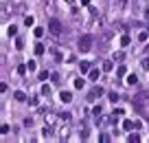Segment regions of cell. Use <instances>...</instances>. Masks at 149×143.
I'll return each instance as SVG.
<instances>
[{
	"mask_svg": "<svg viewBox=\"0 0 149 143\" xmlns=\"http://www.w3.org/2000/svg\"><path fill=\"white\" fill-rule=\"evenodd\" d=\"M0 132H2V134H7V132H9V126H7V123H2V128H0Z\"/></svg>",
	"mask_w": 149,
	"mask_h": 143,
	"instance_id": "d6a6232c",
	"label": "cell"
},
{
	"mask_svg": "<svg viewBox=\"0 0 149 143\" xmlns=\"http://www.w3.org/2000/svg\"><path fill=\"white\" fill-rule=\"evenodd\" d=\"M101 68H103V70H105V73H110V70L114 68V64H112V62H110V59H105L103 64H101Z\"/></svg>",
	"mask_w": 149,
	"mask_h": 143,
	"instance_id": "8fae6325",
	"label": "cell"
},
{
	"mask_svg": "<svg viewBox=\"0 0 149 143\" xmlns=\"http://www.w3.org/2000/svg\"><path fill=\"white\" fill-rule=\"evenodd\" d=\"M145 18H147V20H149V9H147V11H145Z\"/></svg>",
	"mask_w": 149,
	"mask_h": 143,
	"instance_id": "e575fe53",
	"label": "cell"
},
{
	"mask_svg": "<svg viewBox=\"0 0 149 143\" xmlns=\"http://www.w3.org/2000/svg\"><path fill=\"white\" fill-rule=\"evenodd\" d=\"M15 33H18V27H15V24H11L9 29H7V35H15Z\"/></svg>",
	"mask_w": 149,
	"mask_h": 143,
	"instance_id": "d6986e66",
	"label": "cell"
},
{
	"mask_svg": "<svg viewBox=\"0 0 149 143\" xmlns=\"http://www.w3.org/2000/svg\"><path fill=\"white\" fill-rule=\"evenodd\" d=\"M33 35H35V38H42V35H44V29H42V27H37V29L33 31Z\"/></svg>",
	"mask_w": 149,
	"mask_h": 143,
	"instance_id": "44dd1931",
	"label": "cell"
},
{
	"mask_svg": "<svg viewBox=\"0 0 149 143\" xmlns=\"http://www.w3.org/2000/svg\"><path fill=\"white\" fill-rule=\"evenodd\" d=\"M92 42H95V40H92V35H90V33H86V35H81V38H79L77 46H79V51H83V53H86V51H90V49H92Z\"/></svg>",
	"mask_w": 149,
	"mask_h": 143,
	"instance_id": "7a4b0ae2",
	"label": "cell"
},
{
	"mask_svg": "<svg viewBox=\"0 0 149 143\" xmlns=\"http://www.w3.org/2000/svg\"><path fill=\"white\" fill-rule=\"evenodd\" d=\"M64 2H72V0H64Z\"/></svg>",
	"mask_w": 149,
	"mask_h": 143,
	"instance_id": "8d00e7d4",
	"label": "cell"
},
{
	"mask_svg": "<svg viewBox=\"0 0 149 143\" xmlns=\"http://www.w3.org/2000/svg\"><path fill=\"white\" fill-rule=\"evenodd\" d=\"M127 141H129V143H138V141H143V139H140L138 132H132V134L127 137Z\"/></svg>",
	"mask_w": 149,
	"mask_h": 143,
	"instance_id": "9c48e42d",
	"label": "cell"
},
{
	"mask_svg": "<svg viewBox=\"0 0 149 143\" xmlns=\"http://www.w3.org/2000/svg\"><path fill=\"white\" fill-rule=\"evenodd\" d=\"M26 66H29V70H35V68H37V64H35V59H31V62H29Z\"/></svg>",
	"mask_w": 149,
	"mask_h": 143,
	"instance_id": "4dcf8cb0",
	"label": "cell"
},
{
	"mask_svg": "<svg viewBox=\"0 0 149 143\" xmlns=\"http://www.w3.org/2000/svg\"><path fill=\"white\" fill-rule=\"evenodd\" d=\"M59 121H64V123H66V121H70V114L68 112H61L59 114Z\"/></svg>",
	"mask_w": 149,
	"mask_h": 143,
	"instance_id": "484cf974",
	"label": "cell"
},
{
	"mask_svg": "<svg viewBox=\"0 0 149 143\" xmlns=\"http://www.w3.org/2000/svg\"><path fill=\"white\" fill-rule=\"evenodd\" d=\"M15 49H24V40H22V38L15 40Z\"/></svg>",
	"mask_w": 149,
	"mask_h": 143,
	"instance_id": "83f0119b",
	"label": "cell"
},
{
	"mask_svg": "<svg viewBox=\"0 0 149 143\" xmlns=\"http://www.w3.org/2000/svg\"><path fill=\"white\" fill-rule=\"evenodd\" d=\"M26 68H29V66H18V73H20V75H26Z\"/></svg>",
	"mask_w": 149,
	"mask_h": 143,
	"instance_id": "1f68e13d",
	"label": "cell"
},
{
	"mask_svg": "<svg viewBox=\"0 0 149 143\" xmlns=\"http://www.w3.org/2000/svg\"><path fill=\"white\" fill-rule=\"evenodd\" d=\"M37 77H40V82H46V79H48V70H40Z\"/></svg>",
	"mask_w": 149,
	"mask_h": 143,
	"instance_id": "ac0fdd59",
	"label": "cell"
},
{
	"mask_svg": "<svg viewBox=\"0 0 149 143\" xmlns=\"http://www.w3.org/2000/svg\"><path fill=\"white\" fill-rule=\"evenodd\" d=\"M99 141H101V143H110V141H112V137H110V134H101Z\"/></svg>",
	"mask_w": 149,
	"mask_h": 143,
	"instance_id": "cb8c5ba5",
	"label": "cell"
},
{
	"mask_svg": "<svg viewBox=\"0 0 149 143\" xmlns=\"http://www.w3.org/2000/svg\"><path fill=\"white\" fill-rule=\"evenodd\" d=\"M83 86H86V79H83V77L74 79V88H77V90H81V88H83Z\"/></svg>",
	"mask_w": 149,
	"mask_h": 143,
	"instance_id": "5bb4252c",
	"label": "cell"
},
{
	"mask_svg": "<svg viewBox=\"0 0 149 143\" xmlns=\"http://www.w3.org/2000/svg\"><path fill=\"white\" fill-rule=\"evenodd\" d=\"M129 44H132V38H129L127 33H123L121 35V46H129Z\"/></svg>",
	"mask_w": 149,
	"mask_h": 143,
	"instance_id": "ba28073f",
	"label": "cell"
},
{
	"mask_svg": "<svg viewBox=\"0 0 149 143\" xmlns=\"http://www.w3.org/2000/svg\"><path fill=\"white\" fill-rule=\"evenodd\" d=\"M123 130H127V132H132V130H134V121H123Z\"/></svg>",
	"mask_w": 149,
	"mask_h": 143,
	"instance_id": "2e32d148",
	"label": "cell"
},
{
	"mask_svg": "<svg viewBox=\"0 0 149 143\" xmlns=\"http://www.w3.org/2000/svg\"><path fill=\"white\" fill-rule=\"evenodd\" d=\"M134 108L138 110V112H143V114L149 112V95L147 93H140L138 97L134 99Z\"/></svg>",
	"mask_w": 149,
	"mask_h": 143,
	"instance_id": "6da1fadb",
	"label": "cell"
},
{
	"mask_svg": "<svg viewBox=\"0 0 149 143\" xmlns=\"http://www.w3.org/2000/svg\"><path fill=\"white\" fill-rule=\"evenodd\" d=\"M140 66H143L145 70H149V55H147V57L143 59V62H140Z\"/></svg>",
	"mask_w": 149,
	"mask_h": 143,
	"instance_id": "4316f807",
	"label": "cell"
},
{
	"mask_svg": "<svg viewBox=\"0 0 149 143\" xmlns=\"http://www.w3.org/2000/svg\"><path fill=\"white\" fill-rule=\"evenodd\" d=\"M48 31L55 35V38H57V35H61V31H64V29H61V22H59V20H55V18H53V20L48 22Z\"/></svg>",
	"mask_w": 149,
	"mask_h": 143,
	"instance_id": "3957f363",
	"label": "cell"
},
{
	"mask_svg": "<svg viewBox=\"0 0 149 143\" xmlns=\"http://www.w3.org/2000/svg\"><path fill=\"white\" fill-rule=\"evenodd\" d=\"M68 134H70L68 126H61V128L57 130V137H59V141H66V139H68Z\"/></svg>",
	"mask_w": 149,
	"mask_h": 143,
	"instance_id": "277c9868",
	"label": "cell"
},
{
	"mask_svg": "<svg viewBox=\"0 0 149 143\" xmlns=\"http://www.w3.org/2000/svg\"><path fill=\"white\" fill-rule=\"evenodd\" d=\"M127 84L129 86H136V84H138V77H136V75H127Z\"/></svg>",
	"mask_w": 149,
	"mask_h": 143,
	"instance_id": "e0dca14e",
	"label": "cell"
},
{
	"mask_svg": "<svg viewBox=\"0 0 149 143\" xmlns=\"http://www.w3.org/2000/svg\"><path fill=\"white\" fill-rule=\"evenodd\" d=\"M81 73H90V68H92V64H90V62H81Z\"/></svg>",
	"mask_w": 149,
	"mask_h": 143,
	"instance_id": "9a60e30c",
	"label": "cell"
},
{
	"mask_svg": "<svg viewBox=\"0 0 149 143\" xmlns=\"http://www.w3.org/2000/svg\"><path fill=\"white\" fill-rule=\"evenodd\" d=\"M101 112H103V108H101V106H95V108H92V114H95V117H99Z\"/></svg>",
	"mask_w": 149,
	"mask_h": 143,
	"instance_id": "603a6c76",
	"label": "cell"
},
{
	"mask_svg": "<svg viewBox=\"0 0 149 143\" xmlns=\"http://www.w3.org/2000/svg\"><path fill=\"white\" fill-rule=\"evenodd\" d=\"M13 99L15 101H26V95L22 93V90H18V93H13Z\"/></svg>",
	"mask_w": 149,
	"mask_h": 143,
	"instance_id": "4fadbf2b",
	"label": "cell"
},
{
	"mask_svg": "<svg viewBox=\"0 0 149 143\" xmlns=\"http://www.w3.org/2000/svg\"><path fill=\"white\" fill-rule=\"evenodd\" d=\"M101 95H103V88H101V86H97V88H92V93L88 95V99H90V101H92V99L101 97Z\"/></svg>",
	"mask_w": 149,
	"mask_h": 143,
	"instance_id": "5b68a950",
	"label": "cell"
},
{
	"mask_svg": "<svg viewBox=\"0 0 149 143\" xmlns=\"http://www.w3.org/2000/svg\"><path fill=\"white\" fill-rule=\"evenodd\" d=\"M108 97H110V101H112V104H116V101H119V93H110Z\"/></svg>",
	"mask_w": 149,
	"mask_h": 143,
	"instance_id": "ffe728a7",
	"label": "cell"
},
{
	"mask_svg": "<svg viewBox=\"0 0 149 143\" xmlns=\"http://www.w3.org/2000/svg\"><path fill=\"white\" fill-rule=\"evenodd\" d=\"M99 75H101V70H99V68H90V73H88V77L92 79V82H99Z\"/></svg>",
	"mask_w": 149,
	"mask_h": 143,
	"instance_id": "8992f818",
	"label": "cell"
},
{
	"mask_svg": "<svg viewBox=\"0 0 149 143\" xmlns=\"http://www.w3.org/2000/svg\"><path fill=\"white\" fill-rule=\"evenodd\" d=\"M44 53H46V46L37 42V44H35V55H44Z\"/></svg>",
	"mask_w": 149,
	"mask_h": 143,
	"instance_id": "7c38bea8",
	"label": "cell"
},
{
	"mask_svg": "<svg viewBox=\"0 0 149 143\" xmlns=\"http://www.w3.org/2000/svg\"><path fill=\"white\" fill-rule=\"evenodd\" d=\"M138 40H140V42H147V40H149V29H143V31H140V33H138Z\"/></svg>",
	"mask_w": 149,
	"mask_h": 143,
	"instance_id": "30bf717a",
	"label": "cell"
},
{
	"mask_svg": "<svg viewBox=\"0 0 149 143\" xmlns=\"http://www.w3.org/2000/svg\"><path fill=\"white\" fill-rule=\"evenodd\" d=\"M59 99H61V101H72V93H68V90H61V93H59Z\"/></svg>",
	"mask_w": 149,
	"mask_h": 143,
	"instance_id": "52a82bcc",
	"label": "cell"
},
{
	"mask_svg": "<svg viewBox=\"0 0 149 143\" xmlns=\"http://www.w3.org/2000/svg\"><path fill=\"white\" fill-rule=\"evenodd\" d=\"M24 24L26 27H33V15H26V18H24Z\"/></svg>",
	"mask_w": 149,
	"mask_h": 143,
	"instance_id": "f1b7e54d",
	"label": "cell"
},
{
	"mask_svg": "<svg viewBox=\"0 0 149 143\" xmlns=\"http://www.w3.org/2000/svg\"><path fill=\"white\" fill-rule=\"evenodd\" d=\"M81 5H86V7H90V0H81Z\"/></svg>",
	"mask_w": 149,
	"mask_h": 143,
	"instance_id": "836d02e7",
	"label": "cell"
},
{
	"mask_svg": "<svg viewBox=\"0 0 149 143\" xmlns=\"http://www.w3.org/2000/svg\"><path fill=\"white\" fill-rule=\"evenodd\" d=\"M125 73H127V68H125V66H119V68H116V75H119V77H123Z\"/></svg>",
	"mask_w": 149,
	"mask_h": 143,
	"instance_id": "7402d4cb",
	"label": "cell"
},
{
	"mask_svg": "<svg viewBox=\"0 0 149 143\" xmlns=\"http://www.w3.org/2000/svg\"><path fill=\"white\" fill-rule=\"evenodd\" d=\"M145 53H147V55H149V46H145Z\"/></svg>",
	"mask_w": 149,
	"mask_h": 143,
	"instance_id": "d590c367",
	"label": "cell"
},
{
	"mask_svg": "<svg viewBox=\"0 0 149 143\" xmlns=\"http://www.w3.org/2000/svg\"><path fill=\"white\" fill-rule=\"evenodd\" d=\"M112 117H114V119H116V117H123V108H116V110H114V114H112Z\"/></svg>",
	"mask_w": 149,
	"mask_h": 143,
	"instance_id": "f546056e",
	"label": "cell"
},
{
	"mask_svg": "<svg viewBox=\"0 0 149 143\" xmlns=\"http://www.w3.org/2000/svg\"><path fill=\"white\" fill-rule=\"evenodd\" d=\"M42 95H46V97L50 95V86H48V84H44V86H42Z\"/></svg>",
	"mask_w": 149,
	"mask_h": 143,
	"instance_id": "d4e9b609",
	"label": "cell"
}]
</instances>
